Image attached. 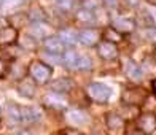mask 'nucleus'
<instances>
[{"instance_id":"1a4fd4ad","label":"nucleus","mask_w":156,"mask_h":135,"mask_svg":"<svg viewBox=\"0 0 156 135\" xmlns=\"http://www.w3.org/2000/svg\"><path fill=\"white\" fill-rule=\"evenodd\" d=\"M18 37H19V33L16 30V27H13V26H6L0 29V45H3V46L13 45L18 40Z\"/></svg>"},{"instance_id":"c756f323","label":"nucleus","mask_w":156,"mask_h":135,"mask_svg":"<svg viewBox=\"0 0 156 135\" xmlns=\"http://www.w3.org/2000/svg\"><path fill=\"white\" fill-rule=\"evenodd\" d=\"M104 3L107 6H110V8H113V6L118 5V0H104Z\"/></svg>"},{"instance_id":"aec40b11","label":"nucleus","mask_w":156,"mask_h":135,"mask_svg":"<svg viewBox=\"0 0 156 135\" xmlns=\"http://www.w3.org/2000/svg\"><path fill=\"white\" fill-rule=\"evenodd\" d=\"M6 115H8V119L11 121L13 124H18L21 123V110H19V106L15 105V103H10L8 106H6Z\"/></svg>"},{"instance_id":"6e6552de","label":"nucleus","mask_w":156,"mask_h":135,"mask_svg":"<svg viewBox=\"0 0 156 135\" xmlns=\"http://www.w3.org/2000/svg\"><path fill=\"white\" fill-rule=\"evenodd\" d=\"M78 41L84 46H97L101 41V32L97 29H83L78 33Z\"/></svg>"},{"instance_id":"a878e982","label":"nucleus","mask_w":156,"mask_h":135,"mask_svg":"<svg viewBox=\"0 0 156 135\" xmlns=\"http://www.w3.org/2000/svg\"><path fill=\"white\" fill-rule=\"evenodd\" d=\"M29 16H30L32 21H35V22H43L45 21V13H43L41 8H34Z\"/></svg>"},{"instance_id":"4be33fe9","label":"nucleus","mask_w":156,"mask_h":135,"mask_svg":"<svg viewBox=\"0 0 156 135\" xmlns=\"http://www.w3.org/2000/svg\"><path fill=\"white\" fill-rule=\"evenodd\" d=\"M104 37L107 41H112V43H118V41H121L123 40V35L116 32L113 27H108V29H105V33H104Z\"/></svg>"},{"instance_id":"c85d7f7f","label":"nucleus","mask_w":156,"mask_h":135,"mask_svg":"<svg viewBox=\"0 0 156 135\" xmlns=\"http://www.w3.org/2000/svg\"><path fill=\"white\" fill-rule=\"evenodd\" d=\"M96 6H97V0H83V8L94 10Z\"/></svg>"},{"instance_id":"bb28decb","label":"nucleus","mask_w":156,"mask_h":135,"mask_svg":"<svg viewBox=\"0 0 156 135\" xmlns=\"http://www.w3.org/2000/svg\"><path fill=\"white\" fill-rule=\"evenodd\" d=\"M56 3H58V6L61 10H70L73 6V0H56Z\"/></svg>"},{"instance_id":"2f4dec72","label":"nucleus","mask_w":156,"mask_h":135,"mask_svg":"<svg viewBox=\"0 0 156 135\" xmlns=\"http://www.w3.org/2000/svg\"><path fill=\"white\" fill-rule=\"evenodd\" d=\"M66 135H81V133L76 130H66Z\"/></svg>"},{"instance_id":"f8f14e48","label":"nucleus","mask_w":156,"mask_h":135,"mask_svg":"<svg viewBox=\"0 0 156 135\" xmlns=\"http://www.w3.org/2000/svg\"><path fill=\"white\" fill-rule=\"evenodd\" d=\"M66 118H67L69 123L73 124V126H84L88 123V115L81 110H67Z\"/></svg>"},{"instance_id":"7ed1b4c3","label":"nucleus","mask_w":156,"mask_h":135,"mask_svg":"<svg viewBox=\"0 0 156 135\" xmlns=\"http://www.w3.org/2000/svg\"><path fill=\"white\" fill-rule=\"evenodd\" d=\"M147 97H148V94H147L145 89H142V88H127L123 92L121 100L127 106H140L147 100Z\"/></svg>"},{"instance_id":"39448f33","label":"nucleus","mask_w":156,"mask_h":135,"mask_svg":"<svg viewBox=\"0 0 156 135\" xmlns=\"http://www.w3.org/2000/svg\"><path fill=\"white\" fill-rule=\"evenodd\" d=\"M97 53L101 56V59H104V61H113L118 57L116 45L112 43V41H107V40H102L97 43Z\"/></svg>"},{"instance_id":"c9c22d12","label":"nucleus","mask_w":156,"mask_h":135,"mask_svg":"<svg viewBox=\"0 0 156 135\" xmlns=\"http://www.w3.org/2000/svg\"><path fill=\"white\" fill-rule=\"evenodd\" d=\"M147 2L150 3V5H156V0H147Z\"/></svg>"},{"instance_id":"dca6fc26","label":"nucleus","mask_w":156,"mask_h":135,"mask_svg":"<svg viewBox=\"0 0 156 135\" xmlns=\"http://www.w3.org/2000/svg\"><path fill=\"white\" fill-rule=\"evenodd\" d=\"M78 57H80V54H78L76 51H73V49H67V51L64 53V56H62V64L69 70H76Z\"/></svg>"},{"instance_id":"7c9ffc66","label":"nucleus","mask_w":156,"mask_h":135,"mask_svg":"<svg viewBox=\"0 0 156 135\" xmlns=\"http://www.w3.org/2000/svg\"><path fill=\"white\" fill-rule=\"evenodd\" d=\"M150 38L156 43V29H151V30H150Z\"/></svg>"},{"instance_id":"f257e3e1","label":"nucleus","mask_w":156,"mask_h":135,"mask_svg":"<svg viewBox=\"0 0 156 135\" xmlns=\"http://www.w3.org/2000/svg\"><path fill=\"white\" fill-rule=\"evenodd\" d=\"M29 75L30 78L38 83V84H45L51 80V75H53V68L48 65V64L41 62V61H34L30 62L29 65Z\"/></svg>"},{"instance_id":"9d476101","label":"nucleus","mask_w":156,"mask_h":135,"mask_svg":"<svg viewBox=\"0 0 156 135\" xmlns=\"http://www.w3.org/2000/svg\"><path fill=\"white\" fill-rule=\"evenodd\" d=\"M19 110H21V123L24 124H32L40 118V111L35 106H19Z\"/></svg>"},{"instance_id":"20e7f679","label":"nucleus","mask_w":156,"mask_h":135,"mask_svg":"<svg viewBox=\"0 0 156 135\" xmlns=\"http://www.w3.org/2000/svg\"><path fill=\"white\" fill-rule=\"evenodd\" d=\"M137 127L145 135H151L156 130V115L154 113H150V111L142 113L137 118Z\"/></svg>"},{"instance_id":"5701e85b","label":"nucleus","mask_w":156,"mask_h":135,"mask_svg":"<svg viewBox=\"0 0 156 135\" xmlns=\"http://www.w3.org/2000/svg\"><path fill=\"white\" fill-rule=\"evenodd\" d=\"M43 59L48 62V65H59V64H62V59H61V54H56V53H45L43 54Z\"/></svg>"},{"instance_id":"f03ea898","label":"nucleus","mask_w":156,"mask_h":135,"mask_svg":"<svg viewBox=\"0 0 156 135\" xmlns=\"http://www.w3.org/2000/svg\"><path fill=\"white\" fill-rule=\"evenodd\" d=\"M86 94L93 102L97 103H105L112 95V89L104 83H91L86 88Z\"/></svg>"},{"instance_id":"a211bd4d","label":"nucleus","mask_w":156,"mask_h":135,"mask_svg":"<svg viewBox=\"0 0 156 135\" xmlns=\"http://www.w3.org/2000/svg\"><path fill=\"white\" fill-rule=\"evenodd\" d=\"M32 35H34V38L37 40V38H46L49 37V27L45 24V22H35L32 26Z\"/></svg>"},{"instance_id":"9b49d317","label":"nucleus","mask_w":156,"mask_h":135,"mask_svg":"<svg viewBox=\"0 0 156 135\" xmlns=\"http://www.w3.org/2000/svg\"><path fill=\"white\" fill-rule=\"evenodd\" d=\"M105 123H107V127L110 130H115V132H123L124 130V119L121 116H118L116 113H107L105 116Z\"/></svg>"},{"instance_id":"6ab92c4d","label":"nucleus","mask_w":156,"mask_h":135,"mask_svg":"<svg viewBox=\"0 0 156 135\" xmlns=\"http://www.w3.org/2000/svg\"><path fill=\"white\" fill-rule=\"evenodd\" d=\"M59 38H61V41L64 43V46H72V45H75V43H76L78 35H76L73 30L66 29V30H62V32H61Z\"/></svg>"},{"instance_id":"4c0bfd02","label":"nucleus","mask_w":156,"mask_h":135,"mask_svg":"<svg viewBox=\"0 0 156 135\" xmlns=\"http://www.w3.org/2000/svg\"><path fill=\"white\" fill-rule=\"evenodd\" d=\"M153 57H154V61H156V51H154V56H153Z\"/></svg>"},{"instance_id":"412c9836","label":"nucleus","mask_w":156,"mask_h":135,"mask_svg":"<svg viewBox=\"0 0 156 135\" xmlns=\"http://www.w3.org/2000/svg\"><path fill=\"white\" fill-rule=\"evenodd\" d=\"M76 19L80 21V22H94V13L93 10H86V8H81L76 11Z\"/></svg>"},{"instance_id":"72a5a7b5","label":"nucleus","mask_w":156,"mask_h":135,"mask_svg":"<svg viewBox=\"0 0 156 135\" xmlns=\"http://www.w3.org/2000/svg\"><path fill=\"white\" fill-rule=\"evenodd\" d=\"M151 88H153V94L156 95V80H153V83H151Z\"/></svg>"},{"instance_id":"393cba45","label":"nucleus","mask_w":156,"mask_h":135,"mask_svg":"<svg viewBox=\"0 0 156 135\" xmlns=\"http://www.w3.org/2000/svg\"><path fill=\"white\" fill-rule=\"evenodd\" d=\"M35 41H37V40H35L32 35H24L21 46L26 48V49H35V48H37V43H35Z\"/></svg>"},{"instance_id":"ddd939ff","label":"nucleus","mask_w":156,"mask_h":135,"mask_svg":"<svg viewBox=\"0 0 156 135\" xmlns=\"http://www.w3.org/2000/svg\"><path fill=\"white\" fill-rule=\"evenodd\" d=\"M35 89H37L35 81L30 80V78H24V80L18 84V92L21 95L27 97V99H32L35 95Z\"/></svg>"},{"instance_id":"cd10ccee","label":"nucleus","mask_w":156,"mask_h":135,"mask_svg":"<svg viewBox=\"0 0 156 135\" xmlns=\"http://www.w3.org/2000/svg\"><path fill=\"white\" fill-rule=\"evenodd\" d=\"M6 73H8V65H6L5 59L0 56V78H5Z\"/></svg>"},{"instance_id":"0eeeda50","label":"nucleus","mask_w":156,"mask_h":135,"mask_svg":"<svg viewBox=\"0 0 156 135\" xmlns=\"http://www.w3.org/2000/svg\"><path fill=\"white\" fill-rule=\"evenodd\" d=\"M112 27H113L116 32H119L121 35H124V33H131V32L136 30V22H134L131 18L118 16V18H113Z\"/></svg>"},{"instance_id":"2eb2a0df","label":"nucleus","mask_w":156,"mask_h":135,"mask_svg":"<svg viewBox=\"0 0 156 135\" xmlns=\"http://www.w3.org/2000/svg\"><path fill=\"white\" fill-rule=\"evenodd\" d=\"M43 46L48 53H56V54H61L64 51V43L61 41L59 37H46L43 41Z\"/></svg>"},{"instance_id":"f3484780","label":"nucleus","mask_w":156,"mask_h":135,"mask_svg":"<svg viewBox=\"0 0 156 135\" xmlns=\"http://www.w3.org/2000/svg\"><path fill=\"white\" fill-rule=\"evenodd\" d=\"M72 88H73V83L69 78H59V80L53 81V84H51V89L54 92H61V94H67Z\"/></svg>"},{"instance_id":"423d86ee","label":"nucleus","mask_w":156,"mask_h":135,"mask_svg":"<svg viewBox=\"0 0 156 135\" xmlns=\"http://www.w3.org/2000/svg\"><path fill=\"white\" fill-rule=\"evenodd\" d=\"M43 105L53 110H66L67 108V99L61 92H49L43 99Z\"/></svg>"},{"instance_id":"f704fd0d","label":"nucleus","mask_w":156,"mask_h":135,"mask_svg":"<svg viewBox=\"0 0 156 135\" xmlns=\"http://www.w3.org/2000/svg\"><path fill=\"white\" fill-rule=\"evenodd\" d=\"M126 2L129 3V5H137V3H139V0H126Z\"/></svg>"},{"instance_id":"473e14b6","label":"nucleus","mask_w":156,"mask_h":135,"mask_svg":"<svg viewBox=\"0 0 156 135\" xmlns=\"http://www.w3.org/2000/svg\"><path fill=\"white\" fill-rule=\"evenodd\" d=\"M127 135H145L144 132H140V130H132V132H129Z\"/></svg>"},{"instance_id":"e433bc0d","label":"nucleus","mask_w":156,"mask_h":135,"mask_svg":"<svg viewBox=\"0 0 156 135\" xmlns=\"http://www.w3.org/2000/svg\"><path fill=\"white\" fill-rule=\"evenodd\" d=\"M19 135H30V133H29V132H21Z\"/></svg>"},{"instance_id":"b1692460","label":"nucleus","mask_w":156,"mask_h":135,"mask_svg":"<svg viewBox=\"0 0 156 135\" xmlns=\"http://www.w3.org/2000/svg\"><path fill=\"white\" fill-rule=\"evenodd\" d=\"M91 65H93V62L88 56L84 54H80V57H78V67L76 70H91Z\"/></svg>"},{"instance_id":"4468645a","label":"nucleus","mask_w":156,"mask_h":135,"mask_svg":"<svg viewBox=\"0 0 156 135\" xmlns=\"http://www.w3.org/2000/svg\"><path fill=\"white\" fill-rule=\"evenodd\" d=\"M124 72H126L127 78L132 80V81L142 80V68H140V65H137V64L134 61H131V59H127L124 62Z\"/></svg>"}]
</instances>
